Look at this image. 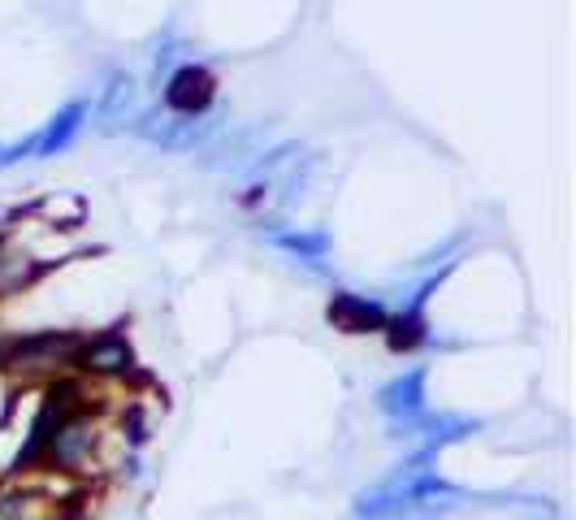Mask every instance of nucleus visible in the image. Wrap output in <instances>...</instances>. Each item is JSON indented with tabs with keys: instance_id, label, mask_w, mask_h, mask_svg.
<instances>
[{
	"instance_id": "obj_2",
	"label": "nucleus",
	"mask_w": 576,
	"mask_h": 520,
	"mask_svg": "<svg viewBox=\"0 0 576 520\" xmlns=\"http://www.w3.org/2000/svg\"><path fill=\"white\" fill-rule=\"evenodd\" d=\"M143 139L161 143V148H195V139H204L213 130V117L208 113H139L135 122Z\"/></svg>"
},
{
	"instance_id": "obj_3",
	"label": "nucleus",
	"mask_w": 576,
	"mask_h": 520,
	"mask_svg": "<svg viewBox=\"0 0 576 520\" xmlns=\"http://www.w3.org/2000/svg\"><path fill=\"white\" fill-rule=\"evenodd\" d=\"M165 104L169 113H208V104H213V78L200 65H182V70L169 78L165 87Z\"/></svg>"
},
{
	"instance_id": "obj_7",
	"label": "nucleus",
	"mask_w": 576,
	"mask_h": 520,
	"mask_svg": "<svg viewBox=\"0 0 576 520\" xmlns=\"http://www.w3.org/2000/svg\"><path fill=\"white\" fill-rule=\"evenodd\" d=\"M100 117H104V130H113V122H126V117H139V109H135V83H130V78L117 74L113 83H109Z\"/></svg>"
},
{
	"instance_id": "obj_8",
	"label": "nucleus",
	"mask_w": 576,
	"mask_h": 520,
	"mask_svg": "<svg viewBox=\"0 0 576 520\" xmlns=\"http://www.w3.org/2000/svg\"><path fill=\"white\" fill-rule=\"evenodd\" d=\"M269 239L278 243L282 252H291V256H304V260H321L325 252H330V239H325L321 230H273Z\"/></svg>"
},
{
	"instance_id": "obj_5",
	"label": "nucleus",
	"mask_w": 576,
	"mask_h": 520,
	"mask_svg": "<svg viewBox=\"0 0 576 520\" xmlns=\"http://www.w3.org/2000/svg\"><path fill=\"white\" fill-rule=\"evenodd\" d=\"M330 321L338 325V330H347V334H369V330H377V325L386 321V312H382V304H377V299H364V295H334Z\"/></svg>"
},
{
	"instance_id": "obj_1",
	"label": "nucleus",
	"mask_w": 576,
	"mask_h": 520,
	"mask_svg": "<svg viewBox=\"0 0 576 520\" xmlns=\"http://www.w3.org/2000/svg\"><path fill=\"white\" fill-rule=\"evenodd\" d=\"M460 490L447 486L438 473H429L421 460H412L408 468L390 473L386 481H377L373 490H360L356 494V516L364 520H390V516H403L412 507H429V503H455Z\"/></svg>"
},
{
	"instance_id": "obj_6",
	"label": "nucleus",
	"mask_w": 576,
	"mask_h": 520,
	"mask_svg": "<svg viewBox=\"0 0 576 520\" xmlns=\"http://www.w3.org/2000/svg\"><path fill=\"white\" fill-rule=\"evenodd\" d=\"M83 117H87V104H70V109H61V113L52 117V122L31 139V156H52V152H61L65 143L78 135Z\"/></svg>"
},
{
	"instance_id": "obj_9",
	"label": "nucleus",
	"mask_w": 576,
	"mask_h": 520,
	"mask_svg": "<svg viewBox=\"0 0 576 520\" xmlns=\"http://www.w3.org/2000/svg\"><path fill=\"white\" fill-rule=\"evenodd\" d=\"M126 364H130V347L122 343V338H104V343L87 347V369L113 373V369H126Z\"/></svg>"
},
{
	"instance_id": "obj_4",
	"label": "nucleus",
	"mask_w": 576,
	"mask_h": 520,
	"mask_svg": "<svg viewBox=\"0 0 576 520\" xmlns=\"http://www.w3.org/2000/svg\"><path fill=\"white\" fill-rule=\"evenodd\" d=\"M377 403H382V412L395 416V421H416L425 408V369H408V373H399L395 382H386Z\"/></svg>"
}]
</instances>
